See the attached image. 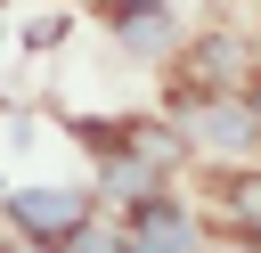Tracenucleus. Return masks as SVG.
<instances>
[{
  "instance_id": "f257e3e1",
  "label": "nucleus",
  "mask_w": 261,
  "mask_h": 253,
  "mask_svg": "<svg viewBox=\"0 0 261 253\" xmlns=\"http://www.w3.org/2000/svg\"><path fill=\"white\" fill-rule=\"evenodd\" d=\"M8 220H16L24 237H41V245H65V237L90 220V204H82L73 188H16V196H8Z\"/></svg>"
},
{
  "instance_id": "f03ea898",
  "label": "nucleus",
  "mask_w": 261,
  "mask_h": 253,
  "mask_svg": "<svg viewBox=\"0 0 261 253\" xmlns=\"http://www.w3.org/2000/svg\"><path fill=\"white\" fill-rule=\"evenodd\" d=\"M130 253H204V229H196V212H179V204H147V212L130 220Z\"/></svg>"
},
{
  "instance_id": "7ed1b4c3",
  "label": "nucleus",
  "mask_w": 261,
  "mask_h": 253,
  "mask_svg": "<svg viewBox=\"0 0 261 253\" xmlns=\"http://www.w3.org/2000/svg\"><path fill=\"white\" fill-rule=\"evenodd\" d=\"M65 253H130V220H82L65 237Z\"/></svg>"
},
{
  "instance_id": "20e7f679",
  "label": "nucleus",
  "mask_w": 261,
  "mask_h": 253,
  "mask_svg": "<svg viewBox=\"0 0 261 253\" xmlns=\"http://www.w3.org/2000/svg\"><path fill=\"white\" fill-rule=\"evenodd\" d=\"M228 204H237V212H245V229L261 237V180H253V171H237V180H228Z\"/></svg>"
},
{
  "instance_id": "39448f33",
  "label": "nucleus",
  "mask_w": 261,
  "mask_h": 253,
  "mask_svg": "<svg viewBox=\"0 0 261 253\" xmlns=\"http://www.w3.org/2000/svg\"><path fill=\"white\" fill-rule=\"evenodd\" d=\"M122 41H130V49H155V41H163V16H155V8L122 16Z\"/></svg>"
},
{
  "instance_id": "423d86ee",
  "label": "nucleus",
  "mask_w": 261,
  "mask_h": 253,
  "mask_svg": "<svg viewBox=\"0 0 261 253\" xmlns=\"http://www.w3.org/2000/svg\"><path fill=\"white\" fill-rule=\"evenodd\" d=\"M245 106H253V131H261V82H253V90H245Z\"/></svg>"
}]
</instances>
